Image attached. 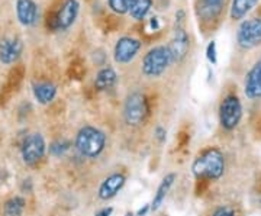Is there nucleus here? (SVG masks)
Here are the masks:
<instances>
[{
	"label": "nucleus",
	"instance_id": "f257e3e1",
	"mask_svg": "<svg viewBox=\"0 0 261 216\" xmlns=\"http://www.w3.org/2000/svg\"><path fill=\"white\" fill-rule=\"evenodd\" d=\"M226 170V160L218 147H207L202 150L192 164V173L196 179L216 181L222 179Z\"/></svg>",
	"mask_w": 261,
	"mask_h": 216
},
{
	"label": "nucleus",
	"instance_id": "f03ea898",
	"mask_svg": "<svg viewBox=\"0 0 261 216\" xmlns=\"http://www.w3.org/2000/svg\"><path fill=\"white\" fill-rule=\"evenodd\" d=\"M106 133L93 125H84L75 133L74 147L86 158H97L106 148Z\"/></svg>",
	"mask_w": 261,
	"mask_h": 216
},
{
	"label": "nucleus",
	"instance_id": "7ed1b4c3",
	"mask_svg": "<svg viewBox=\"0 0 261 216\" xmlns=\"http://www.w3.org/2000/svg\"><path fill=\"white\" fill-rule=\"evenodd\" d=\"M173 64L167 45H157L151 48L142 58L141 71L147 78H159Z\"/></svg>",
	"mask_w": 261,
	"mask_h": 216
},
{
	"label": "nucleus",
	"instance_id": "20e7f679",
	"mask_svg": "<svg viewBox=\"0 0 261 216\" xmlns=\"http://www.w3.org/2000/svg\"><path fill=\"white\" fill-rule=\"evenodd\" d=\"M80 12L79 0H61L54 12L48 13L47 26L49 31H67L73 26Z\"/></svg>",
	"mask_w": 261,
	"mask_h": 216
},
{
	"label": "nucleus",
	"instance_id": "39448f33",
	"mask_svg": "<svg viewBox=\"0 0 261 216\" xmlns=\"http://www.w3.org/2000/svg\"><path fill=\"white\" fill-rule=\"evenodd\" d=\"M149 107L147 97L141 92H132L128 94L123 103V119L129 126H140L145 122Z\"/></svg>",
	"mask_w": 261,
	"mask_h": 216
},
{
	"label": "nucleus",
	"instance_id": "423d86ee",
	"mask_svg": "<svg viewBox=\"0 0 261 216\" xmlns=\"http://www.w3.org/2000/svg\"><path fill=\"white\" fill-rule=\"evenodd\" d=\"M243 119V104L237 94H228L219 104V123L225 131H233Z\"/></svg>",
	"mask_w": 261,
	"mask_h": 216
},
{
	"label": "nucleus",
	"instance_id": "0eeeda50",
	"mask_svg": "<svg viewBox=\"0 0 261 216\" xmlns=\"http://www.w3.org/2000/svg\"><path fill=\"white\" fill-rule=\"evenodd\" d=\"M47 151V144L39 132H32L22 142L20 155L27 166H35L44 158Z\"/></svg>",
	"mask_w": 261,
	"mask_h": 216
},
{
	"label": "nucleus",
	"instance_id": "6e6552de",
	"mask_svg": "<svg viewBox=\"0 0 261 216\" xmlns=\"http://www.w3.org/2000/svg\"><path fill=\"white\" fill-rule=\"evenodd\" d=\"M237 44L241 49H252L261 44V18L244 20L237 32Z\"/></svg>",
	"mask_w": 261,
	"mask_h": 216
},
{
	"label": "nucleus",
	"instance_id": "1a4fd4ad",
	"mask_svg": "<svg viewBox=\"0 0 261 216\" xmlns=\"http://www.w3.org/2000/svg\"><path fill=\"white\" fill-rule=\"evenodd\" d=\"M142 42L140 39L132 37H122L116 41L113 49V58L118 64L125 66L135 60V57L140 54Z\"/></svg>",
	"mask_w": 261,
	"mask_h": 216
},
{
	"label": "nucleus",
	"instance_id": "9d476101",
	"mask_svg": "<svg viewBox=\"0 0 261 216\" xmlns=\"http://www.w3.org/2000/svg\"><path fill=\"white\" fill-rule=\"evenodd\" d=\"M167 48L170 51L171 60H173V64L183 61L189 54V49H190V38H189L186 29L183 26H177L174 29L173 38H171Z\"/></svg>",
	"mask_w": 261,
	"mask_h": 216
},
{
	"label": "nucleus",
	"instance_id": "9b49d317",
	"mask_svg": "<svg viewBox=\"0 0 261 216\" xmlns=\"http://www.w3.org/2000/svg\"><path fill=\"white\" fill-rule=\"evenodd\" d=\"M225 6V0H197V18L203 26L214 28Z\"/></svg>",
	"mask_w": 261,
	"mask_h": 216
},
{
	"label": "nucleus",
	"instance_id": "f8f14e48",
	"mask_svg": "<svg viewBox=\"0 0 261 216\" xmlns=\"http://www.w3.org/2000/svg\"><path fill=\"white\" fill-rule=\"evenodd\" d=\"M125 183H126L125 174H122V173H112V174H109L100 183V186L97 188V198L100 199V200H105V202L111 200V199L115 198L121 192L122 187L125 186Z\"/></svg>",
	"mask_w": 261,
	"mask_h": 216
},
{
	"label": "nucleus",
	"instance_id": "ddd939ff",
	"mask_svg": "<svg viewBox=\"0 0 261 216\" xmlns=\"http://www.w3.org/2000/svg\"><path fill=\"white\" fill-rule=\"evenodd\" d=\"M244 93L250 100L261 99V57L245 75Z\"/></svg>",
	"mask_w": 261,
	"mask_h": 216
},
{
	"label": "nucleus",
	"instance_id": "4468645a",
	"mask_svg": "<svg viewBox=\"0 0 261 216\" xmlns=\"http://www.w3.org/2000/svg\"><path fill=\"white\" fill-rule=\"evenodd\" d=\"M23 44L19 38H5L0 41V63L10 66L16 63L22 54Z\"/></svg>",
	"mask_w": 261,
	"mask_h": 216
},
{
	"label": "nucleus",
	"instance_id": "2eb2a0df",
	"mask_svg": "<svg viewBox=\"0 0 261 216\" xmlns=\"http://www.w3.org/2000/svg\"><path fill=\"white\" fill-rule=\"evenodd\" d=\"M16 16L23 26H32L38 20V6L34 0H16Z\"/></svg>",
	"mask_w": 261,
	"mask_h": 216
},
{
	"label": "nucleus",
	"instance_id": "dca6fc26",
	"mask_svg": "<svg viewBox=\"0 0 261 216\" xmlns=\"http://www.w3.org/2000/svg\"><path fill=\"white\" fill-rule=\"evenodd\" d=\"M176 179H177V174H176V173H168V174L164 176V179L161 180V183H160L159 187H157V192H155V195H154V199H152V202H151V210H152V212L159 210L160 206L164 203V200L167 198L168 192H170V188L173 187Z\"/></svg>",
	"mask_w": 261,
	"mask_h": 216
},
{
	"label": "nucleus",
	"instance_id": "f3484780",
	"mask_svg": "<svg viewBox=\"0 0 261 216\" xmlns=\"http://www.w3.org/2000/svg\"><path fill=\"white\" fill-rule=\"evenodd\" d=\"M116 82H118V74H116L115 68L111 66L102 67L94 78V89L99 92H105L116 85Z\"/></svg>",
	"mask_w": 261,
	"mask_h": 216
},
{
	"label": "nucleus",
	"instance_id": "a211bd4d",
	"mask_svg": "<svg viewBox=\"0 0 261 216\" xmlns=\"http://www.w3.org/2000/svg\"><path fill=\"white\" fill-rule=\"evenodd\" d=\"M32 92L38 103L49 104L56 99L57 86L51 82H39L37 85H34Z\"/></svg>",
	"mask_w": 261,
	"mask_h": 216
},
{
	"label": "nucleus",
	"instance_id": "6ab92c4d",
	"mask_svg": "<svg viewBox=\"0 0 261 216\" xmlns=\"http://www.w3.org/2000/svg\"><path fill=\"white\" fill-rule=\"evenodd\" d=\"M260 0H232L231 6V19L233 20H241L250 13Z\"/></svg>",
	"mask_w": 261,
	"mask_h": 216
},
{
	"label": "nucleus",
	"instance_id": "aec40b11",
	"mask_svg": "<svg viewBox=\"0 0 261 216\" xmlns=\"http://www.w3.org/2000/svg\"><path fill=\"white\" fill-rule=\"evenodd\" d=\"M27 200L22 196H13L8 199L3 205V216H22L25 212Z\"/></svg>",
	"mask_w": 261,
	"mask_h": 216
},
{
	"label": "nucleus",
	"instance_id": "412c9836",
	"mask_svg": "<svg viewBox=\"0 0 261 216\" xmlns=\"http://www.w3.org/2000/svg\"><path fill=\"white\" fill-rule=\"evenodd\" d=\"M151 8H152V0H134L128 13L134 20L141 22V20L147 18Z\"/></svg>",
	"mask_w": 261,
	"mask_h": 216
},
{
	"label": "nucleus",
	"instance_id": "4be33fe9",
	"mask_svg": "<svg viewBox=\"0 0 261 216\" xmlns=\"http://www.w3.org/2000/svg\"><path fill=\"white\" fill-rule=\"evenodd\" d=\"M134 0H108L109 9L115 12L116 15H125L129 12L130 5Z\"/></svg>",
	"mask_w": 261,
	"mask_h": 216
},
{
	"label": "nucleus",
	"instance_id": "5701e85b",
	"mask_svg": "<svg viewBox=\"0 0 261 216\" xmlns=\"http://www.w3.org/2000/svg\"><path fill=\"white\" fill-rule=\"evenodd\" d=\"M68 147H70V144L67 141H64V140H57V141H54L49 145V154L53 157H61V155H64L65 151L68 150Z\"/></svg>",
	"mask_w": 261,
	"mask_h": 216
},
{
	"label": "nucleus",
	"instance_id": "b1692460",
	"mask_svg": "<svg viewBox=\"0 0 261 216\" xmlns=\"http://www.w3.org/2000/svg\"><path fill=\"white\" fill-rule=\"evenodd\" d=\"M206 57L209 60L211 64H216L218 63V54H216V42L215 41H211L209 45L206 48Z\"/></svg>",
	"mask_w": 261,
	"mask_h": 216
},
{
	"label": "nucleus",
	"instance_id": "393cba45",
	"mask_svg": "<svg viewBox=\"0 0 261 216\" xmlns=\"http://www.w3.org/2000/svg\"><path fill=\"white\" fill-rule=\"evenodd\" d=\"M212 216H235V212L228 206H218L212 212Z\"/></svg>",
	"mask_w": 261,
	"mask_h": 216
},
{
	"label": "nucleus",
	"instance_id": "a878e982",
	"mask_svg": "<svg viewBox=\"0 0 261 216\" xmlns=\"http://www.w3.org/2000/svg\"><path fill=\"white\" fill-rule=\"evenodd\" d=\"M154 135L159 140L160 144H163V142H166V138H167V131L163 126H157L155 131H154Z\"/></svg>",
	"mask_w": 261,
	"mask_h": 216
},
{
	"label": "nucleus",
	"instance_id": "bb28decb",
	"mask_svg": "<svg viewBox=\"0 0 261 216\" xmlns=\"http://www.w3.org/2000/svg\"><path fill=\"white\" fill-rule=\"evenodd\" d=\"M113 212V207H103V209H100V210H97L96 213H94V216H111L112 215Z\"/></svg>",
	"mask_w": 261,
	"mask_h": 216
},
{
	"label": "nucleus",
	"instance_id": "cd10ccee",
	"mask_svg": "<svg viewBox=\"0 0 261 216\" xmlns=\"http://www.w3.org/2000/svg\"><path fill=\"white\" fill-rule=\"evenodd\" d=\"M151 210V205H144V207H141L140 210L137 212V216H145Z\"/></svg>",
	"mask_w": 261,
	"mask_h": 216
},
{
	"label": "nucleus",
	"instance_id": "c85d7f7f",
	"mask_svg": "<svg viewBox=\"0 0 261 216\" xmlns=\"http://www.w3.org/2000/svg\"><path fill=\"white\" fill-rule=\"evenodd\" d=\"M125 216H135V213H134V212H126Z\"/></svg>",
	"mask_w": 261,
	"mask_h": 216
}]
</instances>
